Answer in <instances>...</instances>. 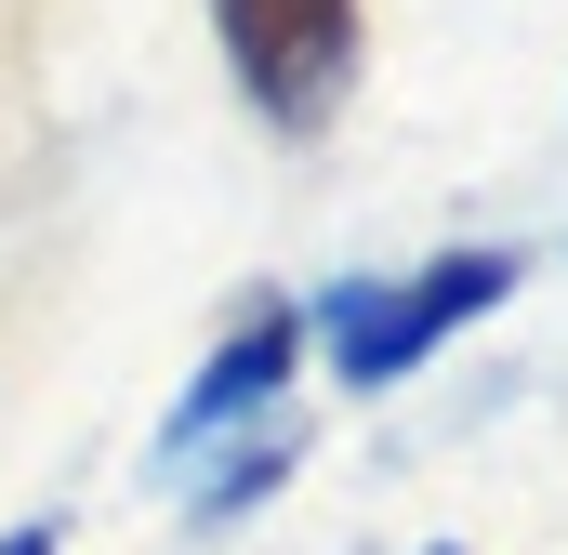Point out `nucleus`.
<instances>
[{
    "label": "nucleus",
    "instance_id": "obj_1",
    "mask_svg": "<svg viewBox=\"0 0 568 555\" xmlns=\"http://www.w3.org/2000/svg\"><path fill=\"white\" fill-rule=\"evenodd\" d=\"M503 291H516V252H436L424 278H357V291H331V357H344V384H397L424 344L489 317Z\"/></svg>",
    "mask_w": 568,
    "mask_h": 555
},
{
    "label": "nucleus",
    "instance_id": "obj_2",
    "mask_svg": "<svg viewBox=\"0 0 568 555\" xmlns=\"http://www.w3.org/2000/svg\"><path fill=\"white\" fill-rule=\"evenodd\" d=\"M212 27H225L239 93H252L278 133H317L331 93L357 80V0H212Z\"/></svg>",
    "mask_w": 568,
    "mask_h": 555
},
{
    "label": "nucleus",
    "instance_id": "obj_3",
    "mask_svg": "<svg viewBox=\"0 0 568 555\" xmlns=\"http://www.w3.org/2000/svg\"><path fill=\"white\" fill-rule=\"evenodd\" d=\"M291 344H304V317L265 291V304L239 317V344H212V371L185 384V411H172V450H199V436H225L239 411H265V397L291 384Z\"/></svg>",
    "mask_w": 568,
    "mask_h": 555
},
{
    "label": "nucleus",
    "instance_id": "obj_4",
    "mask_svg": "<svg viewBox=\"0 0 568 555\" xmlns=\"http://www.w3.org/2000/svg\"><path fill=\"white\" fill-rule=\"evenodd\" d=\"M278 476H291V450H252V463H225V476L199 490V516H239V503H265Z\"/></svg>",
    "mask_w": 568,
    "mask_h": 555
},
{
    "label": "nucleus",
    "instance_id": "obj_5",
    "mask_svg": "<svg viewBox=\"0 0 568 555\" xmlns=\"http://www.w3.org/2000/svg\"><path fill=\"white\" fill-rule=\"evenodd\" d=\"M0 555H53V529H40V516H27V529H0Z\"/></svg>",
    "mask_w": 568,
    "mask_h": 555
}]
</instances>
